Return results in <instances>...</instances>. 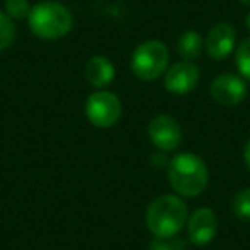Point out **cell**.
<instances>
[{"label":"cell","instance_id":"1","mask_svg":"<svg viewBox=\"0 0 250 250\" xmlns=\"http://www.w3.org/2000/svg\"><path fill=\"white\" fill-rule=\"evenodd\" d=\"M168 180L177 194L184 197H197L208 187L209 171L197 154L180 153L168 163Z\"/></svg>","mask_w":250,"mask_h":250},{"label":"cell","instance_id":"2","mask_svg":"<svg viewBox=\"0 0 250 250\" xmlns=\"http://www.w3.org/2000/svg\"><path fill=\"white\" fill-rule=\"evenodd\" d=\"M187 216V206L180 197L161 195L147 208L146 225L154 238H173L184 228Z\"/></svg>","mask_w":250,"mask_h":250},{"label":"cell","instance_id":"3","mask_svg":"<svg viewBox=\"0 0 250 250\" xmlns=\"http://www.w3.org/2000/svg\"><path fill=\"white\" fill-rule=\"evenodd\" d=\"M72 14L60 2L45 0L31 7L29 29L42 40H59L72 29Z\"/></svg>","mask_w":250,"mask_h":250},{"label":"cell","instance_id":"4","mask_svg":"<svg viewBox=\"0 0 250 250\" xmlns=\"http://www.w3.org/2000/svg\"><path fill=\"white\" fill-rule=\"evenodd\" d=\"M168 48L160 40H147L141 43L132 53L130 67L141 81H154L163 76L168 65Z\"/></svg>","mask_w":250,"mask_h":250},{"label":"cell","instance_id":"5","mask_svg":"<svg viewBox=\"0 0 250 250\" xmlns=\"http://www.w3.org/2000/svg\"><path fill=\"white\" fill-rule=\"evenodd\" d=\"M84 113L87 120L100 129H110L120 120L122 117V103L117 94L110 91H96L89 94L84 104Z\"/></svg>","mask_w":250,"mask_h":250},{"label":"cell","instance_id":"6","mask_svg":"<svg viewBox=\"0 0 250 250\" xmlns=\"http://www.w3.org/2000/svg\"><path fill=\"white\" fill-rule=\"evenodd\" d=\"M147 136L151 144L160 151H175L182 143L180 124L170 115H158L147 127Z\"/></svg>","mask_w":250,"mask_h":250},{"label":"cell","instance_id":"7","mask_svg":"<svg viewBox=\"0 0 250 250\" xmlns=\"http://www.w3.org/2000/svg\"><path fill=\"white\" fill-rule=\"evenodd\" d=\"M211 96L223 106H235L247 98V84L235 74H221L211 83Z\"/></svg>","mask_w":250,"mask_h":250},{"label":"cell","instance_id":"8","mask_svg":"<svg viewBox=\"0 0 250 250\" xmlns=\"http://www.w3.org/2000/svg\"><path fill=\"white\" fill-rule=\"evenodd\" d=\"M235 43L236 31L228 22H219V24L212 26L204 40L208 55L214 60H223L231 55L233 50H235Z\"/></svg>","mask_w":250,"mask_h":250},{"label":"cell","instance_id":"9","mask_svg":"<svg viewBox=\"0 0 250 250\" xmlns=\"http://www.w3.org/2000/svg\"><path fill=\"white\" fill-rule=\"evenodd\" d=\"M199 69L194 62H178L167 70L165 76V89L173 94H187L197 86Z\"/></svg>","mask_w":250,"mask_h":250},{"label":"cell","instance_id":"10","mask_svg":"<svg viewBox=\"0 0 250 250\" xmlns=\"http://www.w3.org/2000/svg\"><path fill=\"white\" fill-rule=\"evenodd\" d=\"M218 233V218L214 211L201 208L188 219V238L195 245H208Z\"/></svg>","mask_w":250,"mask_h":250},{"label":"cell","instance_id":"11","mask_svg":"<svg viewBox=\"0 0 250 250\" xmlns=\"http://www.w3.org/2000/svg\"><path fill=\"white\" fill-rule=\"evenodd\" d=\"M84 77L93 87H106L115 79V65L106 57H91L84 65Z\"/></svg>","mask_w":250,"mask_h":250},{"label":"cell","instance_id":"12","mask_svg":"<svg viewBox=\"0 0 250 250\" xmlns=\"http://www.w3.org/2000/svg\"><path fill=\"white\" fill-rule=\"evenodd\" d=\"M178 53L184 60L187 62H194L195 59H199L204 48V40L201 38L197 31H185L184 35L178 38Z\"/></svg>","mask_w":250,"mask_h":250},{"label":"cell","instance_id":"13","mask_svg":"<svg viewBox=\"0 0 250 250\" xmlns=\"http://www.w3.org/2000/svg\"><path fill=\"white\" fill-rule=\"evenodd\" d=\"M235 62L240 76L245 81H250V38H245L236 46Z\"/></svg>","mask_w":250,"mask_h":250},{"label":"cell","instance_id":"14","mask_svg":"<svg viewBox=\"0 0 250 250\" xmlns=\"http://www.w3.org/2000/svg\"><path fill=\"white\" fill-rule=\"evenodd\" d=\"M233 212L242 221H250V188H243L233 199Z\"/></svg>","mask_w":250,"mask_h":250},{"label":"cell","instance_id":"15","mask_svg":"<svg viewBox=\"0 0 250 250\" xmlns=\"http://www.w3.org/2000/svg\"><path fill=\"white\" fill-rule=\"evenodd\" d=\"M16 38V28L12 19L7 14L0 12V50H5L12 45Z\"/></svg>","mask_w":250,"mask_h":250},{"label":"cell","instance_id":"16","mask_svg":"<svg viewBox=\"0 0 250 250\" xmlns=\"http://www.w3.org/2000/svg\"><path fill=\"white\" fill-rule=\"evenodd\" d=\"M5 12L11 19H26L29 18L31 5L28 0H5Z\"/></svg>","mask_w":250,"mask_h":250},{"label":"cell","instance_id":"17","mask_svg":"<svg viewBox=\"0 0 250 250\" xmlns=\"http://www.w3.org/2000/svg\"><path fill=\"white\" fill-rule=\"evenodd\" d=\"M182 245H184L182 242L178 243L171 238H156L151 242L149 250H182Z\"/></svg>","mask_w":250,"mask_h":250},{"label":"cell","instance_id":"18","mask_svg":"<svg viewBox=\"0 0 250 250\" xmlns=\"http://www.w3.org/2000/svg\"><path fill=\"white\" fill-rule=\"evenodd\" d=\"M243 161H245V167L250 170V139L247 141L245 147H243Z\"/></svg>","mask_w":250,"mask_h":250},{"label":"cell","instance_id":"19","mask_svg":"<svg viewBox=\"0 0 250 250\" xmlns=\"http://www.w3.org/2000/svg\"><path fill=\"white\" fill-rule=\"evenodd\" d=\"M245 26L250 29V12H249V16H247V19H245Z\"/></svg>","mask_w":250,"mask_h":250},{"label":"cell","instance_id":"20","mask_svg":"<svg viewBox=\"0 0 250 250\" xmlns=\"http://www.w3.org/2000/svg\"><path fill=\"white\" fill-rule=\"evenodd\" d=\"M240 4H243V5H249V7H250V0H240Z\"/></svg>","mask_w":250,"mask_h":250}]
</instances>
